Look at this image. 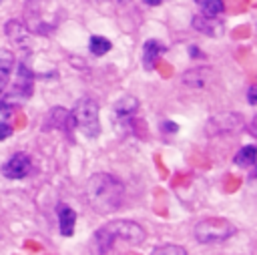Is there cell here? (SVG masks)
Masks as SVG:
<instances>
[{
  "instance_id": "1",
  "label": "cell",
  "mask_w": 257,
  "mask_h": 255,
  "mask_svg": "<svg viewBox=\"0 0 257 255\" xmlns=\"http://www.w3.org/2000/svg\"><path fill=\"white\" fill-rule=\"evenodd\" d=\"M124 185L110 173H94L86 183V199L88 205L100 213L110 215L118 211L124 203Z\"/></svg>"
},
{
  "instance_id": "2",
  "label": "cell",
  "mask_w": 257,
  "mask_h": 255,
  "mask_svg": "<svg viewBox=\"0 0 257 255\" xmlns=\"http://www.w3.org/2000/svg\"><path fill=\"white\" fill-rule=\"evenodd\" d=\"M147 233L145 229L128 219H114L106 225H102L100 229L94 231L92 235V249L98 253H108L114 249L116 241H124L126 245H141L145 243Z\"/></svg>"
},
{
  "instance_id": "3",
  "label": "cell",
  "mask_w": 257,
  "mask_h": 255,
  "mask_svg": "<svg viewBox=\"0 0 257 255\" xmlns=\"http://www.w3.org/2000/svg\"><path fill=\"white\" fill-rule=\"evenodd\" d=\"M237 233V227L225 219V217H207L203 221H199L195 225V239L201 245H219L225 243L227 239H231Z\"/></svg>"
},
{
  "instance_id": "4",
  "label": "cell",
  "mask_w": 257,
  "mask_h": 255,
  "mask_svg": "<svg viewBox=\"0 0 257 255\" xmlns=\"http://www.w3.org/2000/svg\"><path fill=\"white\" fill-rule=\"evenodd\" d=\"M72 114V122H74V129L80 131L84 137L88 139H96L100 135V120H98V104L84 96L80 98L74 108L70 110Z\"/></svg>"
},
{
  "instance_id": "5",
  "label": "cell",
  "mask_w": 257,
  "mask_h": 255,
  "mask_svg": "<svg viewBox=\"0 0 257 255\" xmlns=\"http://www.w3.org/2000/svg\"><path fill=\"white\" fill-rule=\"evenodd\" d=\"M6 38L10 40V44L20 52V54H30L32 48V32L30 28H26L20 20H8L4 26Z\"/></svg>"
},
{
  "instance_id": "6",
  "label": "cell",
  "mask_w": 257,
  "mask_h": 255,
  "mask_svg": "<svg viewBox=\"0 0 257 255\" xmlns=\"http://www.w3.org/2000/svg\"><path fill=\"white\" fill-rule=\"evenodd\" d=\"M139 110V100L131 94H124L120 96L114 104H112V118L116 122V126L120 129H126L131 126V122L135 120V114Z\"/></svg>"
},
{
  "instance_id": "7",
  "label": "cell",
  "mask_w": 257,
  "mask_h": 255,
  "mask_svg": "<svg viewBox=\"0 0 257 255\" xmlns=\"http://www.w3.org/2000/svg\"><path fill=\"white\" fill-rule=\"evenodd\" d=\"M32 90H34L32 70L26 66V62H18L16 64V78L12 82V92L8 96H16L20 100H26L32 96Z\"/></svg>"
},
{
  "instance_id": "8",
  "label": "cell",
  "mask_w": 257,
  "mask_h": 255,
  "mask_svg": "<svg viewBox=\"0 0 257 255\" xmlns=\"http://www.w3.org/2000/svg\"><path fill=\"white\" fill-rule=\"evenodd\" d=\"M30 167H32L30 157H28L26 153H16V155H12V157L4 163L2 175H4L6 179L18 181V179H24V177L30 173Z\"/></svg>"
},
{
  "instance_id": "9",
  "label": "cell",
  "mask_w": 257,
  "mask_h": 255,
  "mask_svg": "<svg viewBox=\"0 0 257 255\" xmlns=\"http://www.w3.org/2000/svg\"><path fill=\"white\" fill-rule=\"evenodd\" d=\"M191 24H193V28H195L197 32L207 34V36H213V38L221 36L223 30H225V22H223L221 18L209 16V14H203V12H201V14H195L193 20H191Z\"/></svg>"
},
{
  "instance_id": "10",
  "label": "cell",
  "mask_w": 257,
  "mask_h": 255,
  "mask_svg": "<svg viewBox=\"0 0 257 255\" xmlns=\"http://www.w3.org/2000/svg\"><path fill=\"white\" fill-rule=\"evenodd\" d=\"M213 76H215L213 68H209V66H193L191 70L183 72L181 80H183V84H187L191 88H205V86H209Z\"/></svg>"
},
{
  "instance_id": "11",
  "label": "cell",
  "mask_w": 257,
  "mask_h": 255,
  "mask_svg": "<svg viewBox=\"0 0 257 255\" xmlns=\"http://www.w3.org/2000/svg\"><path fill=\"white\" fill-rule=\"evenodd\" d=\"M163 52H165V46L159 40H155V38L147 40L143 44V66H145V70H153Z\"/></svg>"
},
{
  "instance_id": "12",
  "label": "cell",
  "mask_w": 257,
  "mask_h": 255,
  "mask_svg": "<svg viewBox=\"0 0 257 255\" xmlns=\"http://www.w3.org/2000/svg\"><path fill=\"white\" fill-rule=\"evenodd\" d=\"M74 225H76V211L68 205H60L58 207V227H60V235L70 237L74 233Z\"/></svg>"
},
{
  "instance_id": "13",
  "label": "cell",
  "mask_w": 257,
  "mask_h": 255,
  "mask_svg": "<svg viewBox=\"0 0 257 255\" xmlns=\"http://www.w3.org/2000/svg\"><path fill=\"white\" fill-rule=\"evenodd\" d=\"M12 68H14V54L10 50L0 48V92L6 88L10 74H12Z\"/></svg>"
},
{
  "instance_id": "14",
  "label": "cell",
  "mask_w": 257,
  "mask_h": 255,
  "mask_svg": "<svg viewBox=\"0 0 257 255\" xmlns=\"http://www.w3.org/2000/svg\"><path fill=\"white\" fill-rule=\"evenodd\" d=\"M257 159V147L253 145H247V147H241V151L235 155L233 163L239 165V167H251Z\"/></svg>"
},
{
  "instance_id": "15",
  "label": "cell",
  "mask_w": 257,
  "mask_h": 255,
  "mask_svg": "<svg viewBox=\"0 0 257 255\" xmlns=\"http://www.w3.org/2000/svg\"><path fill=\"white\" fill-rule=\"evenodd\" d=\"M88 48H90V52L94 56H102L112 48V42L108 38H104V36H92L90 42H88Z\"/></svg>"
},
{
  "instance_id": "16",
  "label": "cell",
  "mask_w": 257,
  "mask_h": 255,
  "mask_svg": "<svg viewBox=\"0 0 257 255\" xmlns=\"http://www.w3.org/2000/svg\"><path fill=\"white\" fill-rule=\"evenodd\" d=\"M195 2L201 8V12L203 14H209V16H219L225 10L223 0H195Z\"/></svg>"
},
{
  "instance_id": "17",
  "label": "cell",
  "mask_w": 257,
  "mask_h": 255,
  "mask_svg": "<svg viewBox=\"0 0 257 255\" xmlns=\"http://www.w3.org/2000/svg\"><path fill=\"white\" fill-rule=\"evenodd\" d=\"M153 255H187V249L175 243H167V245H159L153 249Z\"/></svg>"
},
{
  "instance_id": "18",
  "label": "cell",
  "mask_w": 257,
  "mask_h": 255,
  "mask_svg": "<svg viewBox=\"0 0 257 255\" xmlns=\"http://www.w3.org/2000/svg\"><path fill=\"white\" fill-rule=\"evenodd\" d=\"M247 102H249L251 106L257 104V84H251V86H249V90H247Z\"/></svg>"
},
{
  "instance_id": "19",
  "label": "cell",
  "mask_w": 257,
  "mask_h": 255,
  "mask_svg": "<svg viewBox=\"0 0 257 255\" xmlns=\"http://www.w3.org/2000/svg\"><path fill=\"white\" fill-rule=\"evenodd\" d=\"M12 135V126L8 124V122H4V120H0V141H4V139H8Z\"/></svg>"
},
{
  "instance_id": "20",
  "label": "cell",
  "mask_w": 257,
  "mask_h": 255,
  "mask_svg": "<svg viewBox=\"0 0 257 255\" xmlns=\"http://www.w3.org/2000/svg\"><path fill=\"white\" fill-rule=\"evenodd\" d=\"M163 129H167V133H177V131H179V126H177L175 122H169V120L163 122Z\"/></svg>"
},
{
  "instance_id": "21",
  "label": "cell",
  "mask_w": 257,
  "mask_h": 255,
  "mask_svg": "<svg viewBox=\"0 0 257 255\" xmlns=\"http://www.w3.org/2000/svg\"><path fill=\"white\" fill-rule=\"evenodd\" d=\"M145 4H149V6H159V4H165V2H169V0H143Z\"/></svg>"
},
{
  "instance_id": "22",
  "label": "cell",
  "mask_w": 257,
  "mask_h": 255,
  "mask_svg": "<svg viewBox=\"0 0 257 255\" xmlns=\"http://www.w3.org/2000/svg\"><path fill=\"white\" fill-rule=\"evenodd\" d=\"M120 2H128V0H120Z\"/></svg>"
}]
</instances>
